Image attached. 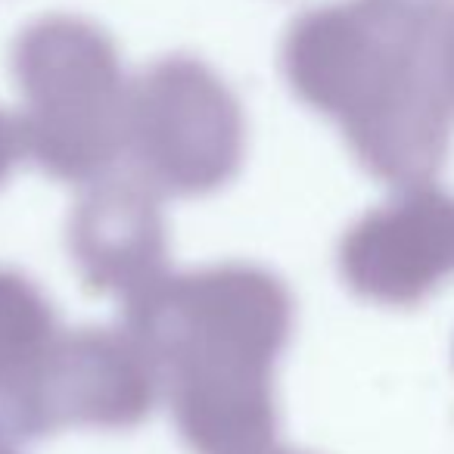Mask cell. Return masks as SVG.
<instances>
[{
	"mask_svg": "<svg viewBox=\"0 0 454 454\" xmlns=\"http://www.w3.org/2000/svg\"><path fill=\"white\" fill-rule=\"evenodd\" d=\"M121 315L190 451L278 445L274 367L293 336V296L278 274L243 262L168 274Z\"/></svg>",
	"mask_w": 454,
	"mask_h": 454,
	"instance_id": "cell-1",
	"label": "cell"
},
{
	"mask_svg": "<svg viewBox=\"0 0 454 454\" xmlns=\"http://www.w3.org/2000/svg\"><path fill=\"white\" fill-rule=\"evenodd\" d=\"M162 395L144 346L121 330H63L38 364L0 380V445L66 427L134 429Z\"/></svg>",
	"mask_w": 454,
	"mask_h": 454,
	"instance_id": "cell-2",
	"label": "cell"
},
{
	"mask_svg": "<svg viewBox=\"0 0 454 454\" xmlns=\"http://www.w3.org/2000/svg\"><path fill=\"white\" fill-rule=\"evenodd\" d=\"M340 274L367 302L420 305L454 278V196L417 184L361 215L340 243Z\"/></svg>",
	"mask_w": 454,
	"mask_h": 454,
	"instance_id": "cell-3",
	"label": "cell"
},
{
	"mask_svg": "<svg viewBox=\"0 0 454 454\" xmlns=\"http://www.w3.org/2000/svg\"><path fill=\"white\" fill-rule=\"evenodd\" d=\"M69 255L84 290L134 302L168 278L162 193L137 171H109L84 184L69 218Z\"/></svg>",
	"mask_w": 454,
	"mask_h": 454,
	"instance_id": "cell-4",
	"label": "cell"
},
{
	"mask_svg": "<svg viewBox=\"0 0 454 454\" xmlns=\"http://www.w3.org/2000/svg\"><path fill=\"white\" fill-rule=\"evenodd\" d=\"M240 121L218 97L162 90L134 134V171L162 196H206L237 177Z\"/></svg>",
	"mask_w": 454,
	"mask_h": 454,
	"instance_id": "cell-5",
	"label": "cell"
},
{
	"mask_svg": "<svg viewBox=\"0 0 454 454\" xmlns=\"http://www.w3.org/2000/svg\"><path fill=\"white\" fill-rule=\"evenodd\" d=\"M59 333L57 311L38 284L0 265V380L22 377Z\"/></svg>",
	"mask_w": 454,
	"mask_h": 454,
	"instance_id": "cell-6",
	"label": "cell"
},
{
	"mask_svg": "<svg viewBox=\"0 0 454 454\" xmlns=\"http://www.w3.org/2000/svg\"><path fill=\"white\" fill-rule=\"evenodd\" d=\"M16 137L10 134V128L0 121V184L7 181L13 175V165H16Z\"/></svg>",
	"mask_w": 454,
	"mask_h": 454,
	"instance_id": "cell-7",
	"label": "cell"
},
{
	"mask_svg": "<svg viewBox=\"0 0 454 454\" xmlns=\"http://www.w3.org/2000/svg\"><path fill=\"white\" fill-rule=\"evenodd\" d=\"M262 454H309V451H296V448H280V445H271L268 451H262Z\"/></svg>",
	"mask_w": 454,
	"mask_h": 454,
	"instance_id": "cell-8",
	"label": "cell"
},
{
	"mask_svg": "<svg viewBox=\"0 0 454 454\" xmlns=\"http://www.w3.org/2000/svg\"><path fill=\"white\" fill-rule=\"evenodd\" d=\"M0 454H16V451L10 445H0Z\"/></svg>",
	"mask_w": 454,
	"mask_h": 454,
	"instance_id": "cell-9",
	"label": "cell"
}]
</instances>
